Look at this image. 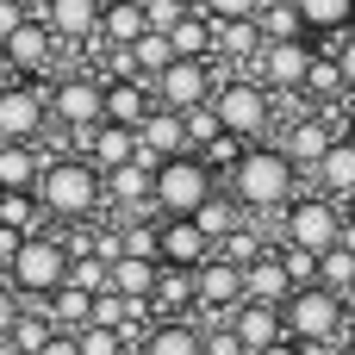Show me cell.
<instances>
[{
  "label": "cell",
  "mask_w": 355,
  "mask_h": 355,
  "mask_svg": "<svg viewBox=\"0 0 355 355\" xmlns=\"http://www.w3.org/2000/svg\"><path fill=\"white\" fill-rule=\"evenodd\" d=\"M50 131V87L0 81V144H37Z\"/></svg>",
  "instance_id": "cell-9"
},
{
  "label": "cell",
  "mask_w": 355,
  "mask_h": 355,
  "mask_svg": "<svg viewBox=\"0 0 355 355\" xmlns=\"http://www.w3.org/2000/svg\"><path fill=\"white\" fill-rule=\"evenodd\" d=\"M106 206V181L81 162V156H50L37 175V212L44 225H81Z\"/></svg>",
  "instance_id": "cell-2"
},
{
  "label": "cell",
  "mask_w": 355,
  "mask_h": 355,
  "mask_svg": "<svg viewBox=\"0 0 355 355\" xmlns=\"http://www.w3.org/2000/svg\"><path fill=\"white\" fill-rule=\"evenodd\" d=\"M268 44H262V25L256 19H243V25H218V56H262Z\"/></svg>",
  "instance_id": "cell-35"
},
{
  "label": "cell",
  "mask_w": 355,
  "mask_h": 355,
  "mask_svg": "<svg viewBox=\"0 0 355 355\" xmlns=\"http://www.w3.org/2000/svg\"><path fill=\"white\" fill-rule=\"evenodd\" d=\"M69 243L56 237V231H44V237H25L19 243V256H12V268H6V287L19 293V300H31V306H44L62 281H69Z\"/></svg>",
  "instance_id": "cell-4"
},
{
  "label": "cell",
  "mask_w": 355,
  "mask_h": 355,
  "mask_svg": "<svg viewBox=\"0 0 355 355\" xmlns=\"http://www.w3.org/2000/svg\"><path fill=\"white\" fill-rule=\"evenodd\" d=\"M212 256H218V243H212L193 218H156V262H162V268L200 275Z\"/></svg>",
  "instance_id": "cell-11"
},
{
  "label": "cell",
  "mask_w": 355,
  "mask_h": 355,
  "mask_svg": "<svg viewBox=\"0 0 355 355\" xmlns=\"http://www.w3.org/2000/svg\"><path fill=\"white\" fill-rule=\"evenodd\" d=\"M0 200H6V187H0Z\"/></svg>",
  "instance_id": "cell-55"
},
{
  "label": "cell",
  "mask_w": 355,
  "mask_h": 355,
  "mask_svg": "<svg viewBox=\"0 0 355 355\" xmlns=\"http://www.w3.org/2000/svg\"><path fill=\"white\" fill-rule=\"evenodd\" d=\"M168 44H175V56H181V62H212V56H218V25L193 6V12L168 31Z\"/></svg>",
  "instance_id": "cell-23"
},
{
  "label": "cell",
  "mask_w": 355,
  "mask_h": 355,
  "mask_svg": "<svg viewBox=\"0 0 355 355\" xmlns=\"http://www.w3.org/2000/svg\"><path fill=\"white\" fill-rule=\"evenodd\" d=\"M337 355H343V349H337Z\"/></svg>",
  "instance_id": "cell-58"
},
{
  "label": "cell",
  "mask_w": 355,
  "mask_h": 355,
  "mask_svg": "<svg viewBox=\"0 0 355 355\" xmlns=\"http://www.w3.org/2000/svg\"><path fill=\"white\" fill-rule=\"evenodd\" d=\"M193 225H200V231H206L212 243H225V237H231V231L243 225V206H237L231 193H212V200H206V206L193 212Z\"/></svg>",
  "instance_id": "cell-31"
},
{
  "label": "cell",
  "mask_w": 355,
  "mask_h": 355,
  "mask_svg": "<svg viewBox=\"0 0 355 355\" xmlns=\"http://www.w3.org/2000/svg\"><path fill=\"white\" fill-rule=\"evenodd\" d=\"M225 181H231V200H237L243 212H256V218L287 212V206L300 200V168H293L287 150H275V144H250L243 162H237Z\"/></svg>",
  "instance_id": "cell-1"
},
{
  "label": "cell",
  "mask_w": 355,
  "mask_h": 355,
  "mask_svg": "<svg viewBox=\"0 0 355 355\" xmlns=\"http://www.w3.org/2000/svg\"><path fill=\"white\" fill-rule=\"evenodd\" d=\"M262 6H268V0H200V12H206L212 25H243V19H262Z\"/></svg>",
  "instance_id": "cell-39"
},
{
  "label": "cell",
  "mask_w": 355,
  "mask_h": 355,
  "mask_svg": "<svg viewBox=\"0 0 355 355\" xmlns=\"http://www.w3.org/2000/svg\"><path fill=\"white\" fill-rule=\"evenodd\" d=\"M275 256H281V268H287L293 287H318V256H306V250H293V243H281Z\"/></svg>",
  "instance_id": "cell-41"
},
{
  "label": "cell",
  "mask_w": 355,
  "mask_h": 355,
  "mask_svg": "<svg viewBox=\"0 0 355 355\" xmlns=\"http://www.w3.org/2000/svg\"><path fill=\"white\" fill-rule=\"evenodd\" d=\"M256 25H262V44H293V37L306 31V25H300V12H293V0H268Z\"/></svg>",
  "instance_id": "cell-34"
},
{
  "label": "cell",
  "mask_w": 355,
  "mask_h": 355,
  "mask_svg": "<svg viewBox=\"0 0 355 355\" xmlns=\"http://www.w3.org/2000/svg\"><path fill=\"white\" fill-rule=\"evenodd\" d=\"M187 12H193L187 0H144V19H150V31H175Z\"/></svg>",
  "instance_id": "cell-42"
},
{
  "label": "cell",
  "mask_w": 355,
  "mask_h": 355,
  "mask_svg": "<svg viewBox=\"0 0 355 355\" xmlns=\"http://www.w3.org/2000/svg\"><path fill=\"white\" fill-rule=\"evenodd\" d=\"M100 12H106V0H56L44 12V25L56 44H100Z\"/></svg>",
  "instance_id": "cell-16"
},
{
  "label": "cell",
  "mask_w": 355,
  "mask_h": 355,
  "mask_svg": "<svg viewBox=\"0 0 355 355\" xmlns=\"http://www.w3.org/2000/svg\"><path fill=\"white\" fill-rule=\"evenodd\" d=\"M50 337H56V324L44 318V306H25V318H19L12 337H6V355H44Z\"/></svg>",
  "instance_id": "cell-30"
},
{
  "label": "cell",
  "mask_w": 355,
  "mask_h": 355,
  "mask_svg": "<svg viewBox=\"0 0 355 355\" xmlns=\"http://www.w3.org/2000/svg\"><path fill=\"white\" fill-rule=\"evenodd\" d=\"M218 193V175L200 162V156H175V162H162L156 168V218H193L206 200Z\"/></svg>",
  "instance_id": "cell-5"
},
{
  "label": "cell",
  "mask_w": 355,
  "mask_h": 355,
  "mask_svg": "<svg viewBox=\"0 0 355 355\" xmlns=\"http://www.w3.org/2000/svg\"><path fill=\"white\" fill-rule=\"evenodd\" d=\"M81 162L106 181V175H119V168H131L137 162V131H119V125H100L94 137H81Z\"/></svg>",
  "instance_id": "cell-15"
},
{
  "label": "cell",
  "mask_w": 355,
  "mask_h": 355,
  "mask_svg": "<svg viewBox=\"0 0 355 355\" xmlns=\"http://www.w3.org/2000/svg\"><path fill=\"white\" fill-rule=\"evenodd\" d=\"M125 355H137V349H125Z\"/></svg>",
  "instance_id": "cell-56"
},
{
  "label": "cell",
  "mask_w": 355,
  "mask_h": 355,
  "mask_svg": "<svg viewBox=\"0 0 355 355\" xmlns=\"http://www.w3.org/2000/svg\"><path fill=\"white\" fill-rule=\"evenodd\" d=\"M44 318H50V324H56L62 337H81V331L94 324V300H87L81 287H69V281H62V287H56V293L44 300Z\"/></svg>",
  "instance_id": "cell-25"
},
{
  "label": "cell",
  "mask_w": 355,
  "mask_h": 355,
  "mask_svg": "<svg viewBox=\"0 0 355 355\" xmlns=\"http://www.w3.org/2000/svg\"><path fill=\"white\" fill-rule=\"evenodd\" d=\"M75 343H81V355H125L119 331H100V324H87V331H81Z\"/></svg>",
  "instance_id": "cell-44"
},
{
  "label": "cell",
  "mask_w": 355,
  "mask_h": 355,
  "mask_svg": "<svg viewBox=\"0 0 355 355\" xmlns=\"http://www.w3.org/2000/svg\"><path fill=\"white\" fill-rule=\"evenodd\" d=\"M281 331L293 343H343V300L324 287H300L281 306Z\"/></svg>",
  "instance_id": "cell-7"
},
{
  "label": "cell",
  "mask_w": 355,
  "mask_h": 355,
  "mask_svg": "<svg viewBox=\"0 0 355 355\" xmlns=\"http://www.w3.org/2000/svg\"><path fill=\"white\" fill-rule=\"evenodd\" d=\"M312 181H318V187H331V193H349V200H355V144H349V137H337V144L324 150V162L312 168Z\"/></svg>",
  "instance_id": "cell-28"
},
{
  "label": "cell",
  "mask_w": 355,
  "mask_h": 355,
  "mask_svg": "<svg viewBox=\"0 0 355 355\" xmlns=\"http://www.w3.org/2000/svg\"><path fill=\"white\" fill-rule=\"evenodd\" d=\"M262 355H300V343H293V337H281L275 349H262Z\"/></svg>",
  "instance_id": "cell-51"
},
{
  "label": "cell",
  "mask_w": 355,
  "mask_h": 355,
  "mask_svg": "<svg viewBox=\"0 0 355 355\" xmlns=\"http://www.w3.org/2000/svg\"><path fill=\"white\" fill-rule=\"evenodd\" d=\"M131 56H137V75H144V81H156V75L175 62V44H168V31H144V37L131 44Z\"/></svg>",
  "instance_id": "cell-33"
},
{
  "label": "cell",
  "mask_w": 355,
  "mask_h": 355,
  "mask_svg": "<svg viewBox=\"0 0 355 355\" xmlns=\"http://www.w3.org/2000/svg\"><path fill=\"white\" fill-rule=\"evenodd\" d=\"M19 6H25V12H31V19H44V12H50V6H56V0H19Z\"/></svg>",
  "instance_id": "cell-50"
},
{
  "label": "cell",
  "mask_w": 355,
  "mask_h": 355,
  "mask_svg": "<svg viewBox=\"0 0 355 355\" xmlns=\"http://www.w3.org/2000/svg\"><path fill=\"white\" fill-rule=\"evenodd\" d=\"M193 293H200V318H231L243 306V268H231L225 256H212L193 275Z\"/></svg>",
  "instance_id": "cell-13"
},
{
  "label": "cell",
  "mask_w": 355,
  "mask_h": 355,
  "mask_svg": "<svg viewBox=\"0 0 355 355\" xmlns=\"http://www.w3.org/2000/svg\"><path fill=\"white\" fill-rule=\"evenodd\" d=\"M312 44L306 37H293V44H268L262 56H256V75H262V87H306V75H312Z\"/></svg>",
  "instance_id": "cell-14"
},
{
  "label": "cell",
  "mask_w": 355,
  "mask_h": 355,
  "mask_svg": "<svg viewBox=\"0 0 355 355\" xmlns=\"http://www.w3.org/2000/svg\"><path fill=\"white\" fill-rule=\"evenodd\" d=\"M150 94H156V106L162 112H193V106H212V94H218V81H212V62H168L156 81H150Z\"/></svg>",
  "instance_id": "cell-10"
},
{
  "label": "cell",
  "mask_w": 355,
  "mask_h": 355,
  "mask_svg": "<svg viewBox=\"0 0 355 355\" xmlns=\"http://www.w3.org/2000/svg\"><path fill=\"white\" fill-rule=\"evenodd\" d=\"M0 355H6V349H0Z\"/></svg>",
  "instance_id": "cell-57"
},
{
  "label": "cell",
  "mask_w": 355,
  "mask_h": 355,
  "mask_svg": "<svg viewBox=\"0 0 355 355\" xmlns=\"http://www.w3.org/2000/svg\"><path fill=\"white\" fill-rule=\"evenodd\" d=\"M243 150H250V144H243V137H231V131H218V137H212V144H206V150H200V162H206V168H212V175H231V168H237V162H243Z\"/></svg>",
  "instance_id": "cell-38"
},
{
  "label": "cell",
  "mask_w": 355,
  "mask_h": 355,
  "mask_svg": "<svg viewBox=\"0 0 355 355\" xmlns=\"http://www.w3.org/2000/svg\"><path fill=\"white\" fill-rule=\"evenodd\" d=\"M44 150L37 144H0V187L6 193H37V175H44Z\"/></svg>",
  "instance_id": "cell-22"
},
{
  "label": "cell",
  "mask_w": 355,
  "mask_h": 355,
  "mask_svg": "<svg viewBox=\"0 0 355 355\" xmlns=\"http://www.w3.org/2000/svg\"><path fill=\"white\" fill-rule=\"evenodd\" d=\"M0 231H12V237H44L37 193H6V200H0Z\"/></svg>",
  "instance_id": "cell-32"
},
{
  "label": "cell",
  "mask_w": 355,
  "mask_h": 355,
  "mask_svg": "<svg viewBox=\"0 0 355 355\" xmlns=\"http://www.w3.org/2000/svg\"><path fill=\"white\" fill-rule=\"evenodd\" d=\"M349 144H355V119H349Z\"/></svg>",
  "instance_id": "cell-54"
},
{
  "label": "cell",
  "mask_w": 355,
  "mask_h": 355,
  "mask_svg": "<svg viewBox=\"0 0 355 355\" xmlns=\"http://www.w3.org/2000/svg\"><path fill=\"white\" fill-rule=\"evenodd\" d=\"M156 281H162V262H144V256H119V262H112V293H119V300L150 306V300H156Z\"/></svg>",
  "instance_id": "cell-24"
},
{
  "label": "cell",
  "mask_w": 355,
  "mask_h": 355,
  "mask_svg": "<svg viewBox=\"0 0 355 355\" xmlns=\"http://www.w3.org/2000/svg\"><path fill=\"white\" fill-rule=\"evenodd\" d=\"M44 355H81V343H75V337H62V331H56V337H50V343H44Z\"/></svg>",
  "instance_id": "cell-49"
},
{
  "label": "cell",
  "mask_w": 355,
  "mask_h": 355,
  "mask_svg": "<svg viewBox=\"0 0 355 355\" xmlns=\"http://www.w3.org/2000/svg\"><path fill=\"white\" fill-rule=\"evenodd\" d=\"M337 69H343V87H355V31L337 44Z\"/></svg>",
  "instance_id": "cell-48"
},
{
  "label": "cell",
  "mask_w": 355,
  "mask_h": 355,
  "mask_svg": "<svg viewBox=\"0 0 355 355\" xmlns=\"http://www.w3.org/2000/svg\"><path fill=\"white\" fill-rule=\"evenodd\" d=\"M119 237H125V256L156 262V225H119Z\"/></svg>",
  "instance_id": "cell-43"
},
{
  "label": "cell",
  "mask_w": 355,
  "mask_h": 355,
  "mask_svg": "<svg viewBox=\"0 0 355 355\" xmlns=\"http://www.w3.org/2000/svg\"><path fill=\"white\" fill-rule=\"evenodd\" d=\"M150 112H156V94H150V81H106V125H119V131H137Z\"/></svg>",
  "instance_id": "cell-18"
},
{
  "label": "cell",
  "mask_w": 355,
  "mask_h": 355,
  "mask_svg": "<svg viewBox=\"0 0 355 355\" xmlns=\"http://www.w3.org/2000/svg\"><path fill=\"white\" fill-rule=\"evenodd\" d=\"M293 293H300V287L287 281L281 256H256V262L243 268V300H250V306H275V312H281Z\"/></svg>",
  "instance_id": "cell-17"
},
{
  "label": "cell",
  "mask_w": 355,
  "mask_h": 355,
  "mask_svg": "<svg viewBox=\"0 0 355 355\" xmlns=\"http://www.w3.org/2000/svg\"><path fill=\"white\" fill-rule=\"evenodd\" d=\"M231 331H237L243 355H262V349H275V343L287 337V331H281V312H275V306H250V300L231 312Z\"/></svg>",
  "instance_id": "cell-19"
},
{
  "label": "cell",
  "mask_w": 355,
  "mask_h": 355,
  "mask_svg": "<svg viewBox=\"0 0 355 355\" xmlns=\"http://www.w3.org/2000/svg\"><path fill=\"white\" fill-rule=\"evenodd\" d=\"M50 125L69 131L75 144L106 125V81H100V69H75V75L50 81Z\"/></svg>",
  "instance_id": "cell-3"
},
{
  "label": "cell",
  "mask_w": 355,
  "mask_h": 355,
  "mask_svg": "<svg viewBox=\"0 0 355 355\" xmlns=\"http://www.w3.org/2000/svg\"><path fill=\"white\" fill-rule=\"evenodd\" d=\"M343 355H355V318H343Z\"/></svg>",
  "instance_id": "cell-52"
},
{
  "label": "cell",
  "mask_w": 355,
  "mask_h": 355,
  "mask_svg": "<svg viewBox=\"0 0 355 355\" xmlns=\"http://www.w3.org/2000/svg\"><path fill=\"white\" fill-rule=\"evenodd\" d=\"M181 125H187V150H193V156H200V150H206V144H212V137H218V131H225V125H218V112H212V106H193V112H187V119H181Z\"/></svg>",
  "instance_id": "cell-40"
},
{
  "label": "cell",
  "mask_w": 355,
  "mask_h": 355,
  "mask_svg": "<svg viewBox=\"0 0 355 355\" xmlns=\"http://www.w3.org/2000/svg\"><path fill=\"white\" fill-rule=\"evenodd\" d=\"M306 87H312V94H337V87H343L337 56H318V62H312V75H306Z\"/></svg>",
  "instance_id": "cell-45"
},
{
  "label": "cell",
  "mask_w": 355,
  "mask_h": 355,
  "mask_svg": "<svg viewBox=\"0 0 355 355\" xmlns=\"http://www.w3.org/2000/svg\"><path fill=\"white\" fill-rule=\"evenodd\" d=\"M0 62H6L19 81L50 75V62H56V37H50V25H44V19H25V25L0 44Z\"/></svg>",
  "instance_id": "cell-12"
},
{
  "label": "cell",
  "mask_w": 355,
  "mask_h": 355,
  "mask_svg": "<svg viewBox=\"0 0 355 355\" xmlns=\"http://www.w3.org/2000/svg\"><path fill=\"white\" fill-rule=\"evenodd\" d=\"M19 318H25V300L0 281V349H6V337H12V324H19Z\"/></svg>",
  "instance_id": "cell-46"
},
{
  "label": "cell",
  "mask_w": 355,
  "mask_h": 355,
  "mask_svg": "<svg viewBox=\"0 0 355 355\" xmlns=\"http://www.w3.org/2000/svg\"><path fill=\"white\" fill-rule=\"evenodd\" d=\"M137 355H206V337H200V318H175V324H156L144 337Z\"/></svg>",
  "instance_id": "cell-27"
},
{
  "label": "cell",
  "mask_w": 355,
  "mask_h": 355,
  "mask_svg": "<svg viewBox=\"0 0 355 355\" xmlns=\"http://www.w3.org/2000/svg\"><path fill=\"white\" fill-rule=\"evenodd\" d=\"M69 287H81L87 300H100V293H112V268L100 256H75L69 262Z\"/></svg>",
  "instance_id": "cell-36"
},
{
  "label": "cell",
  "mask_w": 355,
  "mask_h": 355,
  "mask_svg": "<svg viewBox=\"0 0 355 355\" xmlns=\"http://www.w3.org/2000/svg\"><path fill=\"white\" fill-rule=\"evenodd\" d=\"M293 12L312 31H349L355 25V0H293Z\"/></svg>",
  "instance_id": "cell-29"
},
{
  "label": "cell",
  "mask_w": 355,
  "mask_h": 355,
  "mask_svg": "<svg viewBox=\"0 0 355 355\" xmlns=\"http://www.w3.org/2000/svg\"><path fill=\"white\" fill-rule=\"evenodd\" d=\"M144 31H150L144 0H106V12H100V44L106 50H131Z\"/></svg>",
  "instance_id": "cell-21"
},
{
  "label": "cell",
  "mask_w": 355,
  "mask_h": 355,
  "mask_svg": "<svg viewBox=\"0 0 355 355\" xmlns=\"http://www.w3.org/2000/svg\"><path fill=\"white\" fill-rule=\"evenodd\" d=\"M343 318H355V287H349V293H343Z\"/></svg>",
  "instance_id": "cell-53"
},
{
  "label": "cell",
  "mask_w": 355,
  "mask_h": 355,
  "mask_svg": "<svg viewBox=\"0 0 355 355\" xmlns=\"http://www.w3.org/2000/svg\"><path fill=\"white\" fill-rule=\"evenodd\" d=\"M156 200V168L137 156L131 168H119V175H106V206H119V212H144Z\"/></svg>",
  "instance_id": "cell-20"
},
{
  "label": "cell",
  "mask_w": 355,
  "mask_h": 355,
  "mask_svg": "<svg viewBox=\"0 0 355 355\" xmlns=\"http://www.w3.org/2000/svg\"><path fill=\"white\" fill-rule=\"evenodd\" d=\"M281 231H287V243H293V250H306V256H318V262H324V256L343 243V206H331L324 193H312V200H293Z\"/></svg>",
  "instance_id": "cell-8"
},
{
  "label": "cell",
  "mask_w": 355,
  "mask_h": 355,
  "mask_svg": "<svg viewBox=\"0 0 355 355\" xmlns=\"http://www.w3.org/2000/svg\"><path fill=\"white\" fill-rule=\"evenodd\" d=\"M331 144H337V131H331L324 119H300V125L287 131V162H293V168H318Z\"/></svg>",
  "instance_id": "cell-26"
},
{
  "label": "cell",
  "mask_w": 355,
  "mask_h": 355,
  "mask_svg": "<svg viewBox=\"0 0 355 355\" xmlns=\"http://www.w3.org/2000/svg\"><path fill=\"white\" fill-rule=\"evenodd\" d=\"M25 19H31V12H25L19 0H0V44H6V37H12V31L25 25Z\"/></svg>",
  "instance_id": "cell-47"
},
{
  "label": "cell",
  "mask_w": 355,
  "mask_h": 355,
  "mask_svg": "<svg viewBox=\"0 0 355 355\" xmlns=\"http://www.w3.org/2000/svg\"><path fill=\"white\" fill-rule=\"evenodd\" d=\"M318 287H324V293H337V300H343V293L355 287V256L343 250V243H337V250L318 262Z\"/></svg>",
  "instance_id": "cell-37"
},
{
  "label": "cell",
  "mask_w": 355,
  "mask_h": 355,
  "mask_svg": "<svg viewBox=\"0 0 355 355\" xmlns=\"http://www.w3.org/2000/svg\"><path fill=\"white\" fill-rule=\"evenodd\" d=\"M212 112H218V125H225L231 137H243V144H262V131H268V119H275V100H268V87H262V81L237 75V81H218V94H212Z\"/></svg>",
  "instance_id": "cell-6"
}]
</instances>
